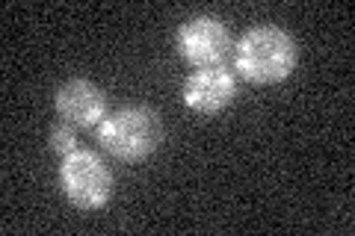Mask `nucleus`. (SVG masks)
Here are the masks:
<instances>
[{
    "label": "nucleus",
    "mask_w": 355,
    "mask_h": 236,
    "mask_svg": "<svg viewBox=\"0 0 355 236\" xmlns=\"http://www.w3.org/2000/svg\"><path fill=\"white\" fill-rule=\"evenodd\" d=\"M299 44L284 27L258 24L246 30L234 44V69L254 86L282 83L296 71Z\"/></svg>",
    "instance_id": "f257e3e1"
},
{
    "label": "nucleus",
    "mask_w": 355,
    "mask_h": 236,
    "mask_svg": "<svg viewBox=\"0 0 355 236\" xmlns=\"http://www.w3.org/2000/svg\"><path fill=\"white\" fill-rule=\"evenodd\" d=\"M163 121L151 107H121L98 125V145L121 163H142L160 148Z\"/></svg>",
    "instance_id": "f03ea898"
},
{
    "label": "nucleus",
    "mask_w": 355,
    "mask_h": 236,
    "mask_svg": "<svg viewBox=\"0 0 355 236\" xmlns=\"http://www.w3.org/2000/svg\"><path fill=\"white\" fill-rule=\"evenodd\" d=\"M60 189L69 198L71 207L83 212L101 210L113 198V172L101 160V154H95L89 148H77L62 156Z\"/></svg>",
    "instance_id": "7ed1b4c3"
},
{
    "label": "nucleus",
    "mask_w": 355,
    "mask_h": 236,
    "mask_svg": "<svg viewBox=\"0 0 355 236\" xmlns=\"http://www.w3.org/2000/svg\"><path fill=\"white\" fill-rule=\"evenodd\" d=\"M175 48L193 69H210V65H225L231 53V33L225 21L216 15H193L187 18L175 36Z\"/></svg>",
    "instance_id": "20e7f679"
},
{
    "label": "nucleus",
    "mask_w": 355,
    "mask_h": 236,
    "mask_svg": "<svg viewBox=\"0 0 355 236\" xmlns=\"http://www.w3.org/2000/svg\"><path fill=\"white\" fill-rule=\"evenodd\" d=\"M184 104L198 116H216L237 95V80L228 65H210V69H193L184 80Z\"/></svg>",
    "instance_id": "39448f33"
},
{
    "label": "nucleus",
    "mask_w": 355,
    "mask_h": 236,
    "mask_svg": "<svg viewBox=\"0 0 355 236\" xmlns=\"http://www.w3.org/2000/svg\"><path fill=\"white\" fill-rule=\"evenodd\" d=\"M60 118H65L74 127H98L107 118V98L92 80L86 77H71L65 80L57 95H53Z\"/></svg>",
    "instance_id": "423d86ee"
},
{
    "label": "nucleus",
    "mask_w": 355,
    "mask_h": 236,
    "mask_svg": "<svg viewBox=\"0 0 355 236\" xmlns=\"http://www.w3.org/2000/svg\"><path fill=\"white\" fill-rule=\"evenodd\" d=\"M51 148L57 151V154H71V151H77V127L74 125H69V121H62V125H53L51 127Z\"/></svg>",
    "instance_id": "0eeeda50"
}]
</instances>
